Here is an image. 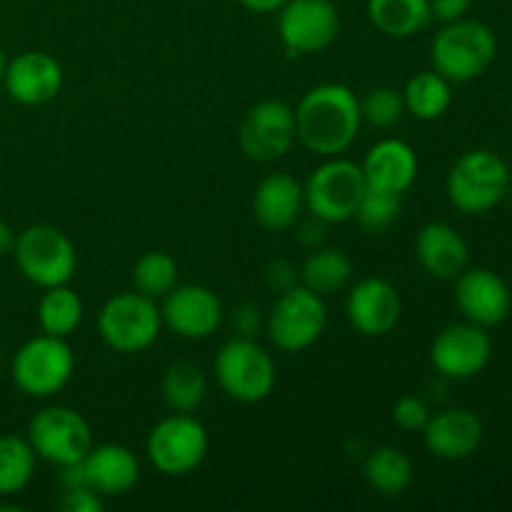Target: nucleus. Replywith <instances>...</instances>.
I'll return each mask as SVG.
<instances>
[{
  "label": "nucleus",
  "instance_id": "obj_12",
  "mask_svg": "<svg viewBox=\"0 0 512 512\" xmlns=\"http://www.w3.org/2000/svg\"><path fill=\"white\" fill-rule=\"evenodd\" d=\"M278 35L290 55L330 48L340 35V13L333 0H288L278 10Z\"/></svg>",
  "mask_w": 512,
  "mask_h": 512
},
{
  "label": "nucleus",
  "instance_id": "obj_29",
  "mask_svg": "<svg viewBox=\"0 0 512 512\" xmlns=\"http://www.w3.org/2000/svg\"><path fill=\"white\" fill-rule=\"evenodd\" d=\"M300 280L305 288L325 298L343 290L353 280V260L338 248H318L300 268Z\"/></svg>",
  "mask_w": 512,
  "mask_h": 512
},
{
  "label": "nucleus",
  "instance_id": "obj_34",
  "mask_svg": "<svg viewBox=\"0 0 512 512\" xmlns=\"http://www.w3.org/2000/svg\"><path fill=\"white\" fill-rule=\"evenodd\" d=\"M430 408L423 398L418 395H403L398 403L393 405V420L398 428L408 430V433H423V428L430 420Z\"/></svg>",
  "mask_w": 512,
  "mask_h": 512
},
{
  "label": "nucleus",
  "instance_id": "obj_28",
  "mask_svg": "<svg viewBox=\"0 0 512 512\" xmlns=\"http://www.w3.org/2000/svg\"><path fill=\"white\" fill-rule=\"evenodd\" d=\"M160 393L173 413H195L208 393V380L198 365L190 360H178L165 368Z\"/></svg>",
  "mask_w": 512,
  "mask_h": 512
},
{
  "label": "nucleus",
  "instance_id": "obj_33",
  "mask_svg": "<svg viewBox=\"0 0 512 512\" xmlns=\"http://www.w3.org/2000/svg\"><path fill=\"white\" fill-rule=\"evenodd\" d=\"M360 115H363V123L375 125V128H393L405 115L403 93L390 85H378V88L368 90L365 98L360 100Z\"/></svg>",
  "mask_w": 512,
  "mask_h": 512
},
{
  "label": "nucleus",
  "instance_id": "obj_11",
  "mask_svg": "<svg viewBox=\"0 0 512 512\" xmlns=\"http://www.w3.org/2000/svg\"><path fill=\"white\" fill-rule=\"evenodd\" d=\"M75 355L68 340L35 335L18 348L13 358V383L30 398H50L70 383Z\"/></svg>",
  "mask_w": 512,
  "mask_h": 512
},
{
  "label": "nucleus",
  "instance_id": "obj_32",
  "mask_svg": "<svg viewBox=\"0 0 512 512\" xmlns=\"http://www.w3.org/2000/svg\"><path fill=\"white\" fill-rule=\"evenodd\" d=\"M400 208H403V195L365 188L355 218H358L360 228H365L368 233H383L398 220Z\"/></svg>",
  "mask_w": 512,
  "mask_h": 512
},
{
  "label": "nucleus",
  "instance_id": "obj_22",
  "mask_svg": "<svg viewBox=\"0 0 512 512\" xmlns=\"http://www.w3.org/2000/svg\"><path fill=\"white\" fill-rule=\"evenodd\" d=\"M360 168L368 188L403 195L418 178V153L405 140L385 138L368 150Z\"/></svg>",
  "mask_w": 512,
  "mask_h": 512
},
{
  "label": "nucleus",
  "instance_id": "obj_41",
  "mask_svg": "<svg viewBox=\"0 0 512 512\" xmlns=\"http://www.w3.org/2000/svg\"><path fill=\"white\" fill-rule=\"evenodd\" d=\"M5 68H8V60H5V53H3V48H0V80H3V75H5Z\"/></svg>",
  "mask_w": 512,
  "mask_h": 512
},
{
  "label": "nucleus",
  "instance_id": "obj_6",
  "mask_svg": "<svg viewBox=\"0 0 512 512\" xmlns=\"http://www.w3.org/2000/svg\"><path fill=\"white\" fill-rule=\"evenodd\" d=\"M210 438L205 425L190 413H173L153 425L145 440L150 465L165 478L195 473L208 455Z\"/></svg>",
  "mask_w": 512,
  "mask_h": 512
},
{
  "label": "nucleus",
  "instance_id": "obj_30",
  "mask_svg": "<svg viewBox=\"0 0 512 512\" xmlns=\"http://www.w3.org/2000/svg\"><path fill=\"white\" fill-rule=\"evenodd\" d=\"M35 450L28 438L0 435V495H18L35 475Z\"/></svg>",
  "mask_w": 512,
  "mask_h": 512
},
{
  "label": "nucleus",
  "instance_id": "obj_24",
  "mask_svg": "<svg viewBox=\"0 0 512 512\" xmlns=\"http://www.w3.org/2000/svg\"><path fill=\"white\" fill-rule=\"evenodd\" d=\"M363 475L375 493L395 498L410 488L415 478V465L410 455L395 445H380V448L370 450L365 458Z\"/></svg>",
  "mask_w": 512,
  "mask_h": 512
},
{
  "label": "nucleus",
  "instance_id": "obj_9",
  "mask_svg": "<svg viewBox=\"0 0 512 512\" xmlns=\"http://www.w3.org/2000/svg\"><path fill=\"white\" fill-rule=\"evenodd\" d=\"M328 323L323 295L313 293L305 285L285 290L265 318V333L270 343L283 353H303L315 345Z\"/></svg>",
  "mask_w": 512,
  "mask_h": 512
},
{
  "label": "nucleus",
  "instance_id": "obj_25",
  "mask_svg": "<svg viewBox=\"0 0 512 512\" xmlns=\"http://www.w3.org/2000/svg\"><path fill=\"white\" fill-rule=\"evenodd\" d=\"M368 18L388 38H413L428 28V0H368Z\"/></svg>",
  "mask_w": 512,
  "mask_h": 512
},
{
  "label": "nucleus",
  "instance_id": "obj_31",
  "mask_svg": "<svg viewBox=\"0 0 512 512\" xmlns=\"http://www.w3.org/2000/svg\"><path fill=\"white\" fill-rule=\"evenodd\" d=\"M178 263L165 250H150L135 263L133 288L153 300H163L178 285Z\"/></svg>",
  "mask_w": 512,
  "mask_h": 512
},
{
  "label": "nucleus",
  "instance_id": "obj_1",
  "mask_svg": "<svg viewBox=\"0 0 512 512\" xmlns=\"http://www.w3.org/2000/svg\"><path fill=\"white\" fill-rule=\"evenodd\" d=\"M360 125V98L343 83L315 85L295 108L298 140L320 158L343 155L358 138Z\"/></svg>",
  "mask_w": 512,
  "mask_h": 512
},
{
  "label": "nucleus",
  "instance_id": "obj_23",
  "mask_svg": "<svg viewBox=\"0 0 512 512\" xmlns=\"http://www.w3.org/2000/svg\"><path fill=\"white\" fill-rule=\"evenodd\" d=\"M305 208L303 183L288 173H270L253 193V215L265 230H285L298 223Z\"/></svg>",
  "mask_w": 512,
  "mask_h": 512
},
{
  "label": "nucleus",
  "instance_id": "obj_13",
  "mask_svg": "<svg viewBox=\"0 0 512 512\" xmlns=\"http://www.w3.org/2000/svg\"><path fill=\"white\" fill-rule=\"evenodd\" d=\"M238 140L240 150L255 163H273L285 158L298 140L295 110L283 100H260L245 113Z\"/></svg>",
  "mask_w": 512,
  "mask_h": 512
},
{
  "label": "nucleus",
  "instance_id": "obj_21",
  "mask_svg": "<svg viewBox=\"0 0 512 512\" xmlns=\"http://www.w3.org/2000/svg\"><path fill=\"white\" fill-rule=\"evenodd\" d=\"M415 258L420 268L435 280H455L470 265V248L453 225L433 220L420 228Z\"/></svg>",
  "mask_w": 512,
  "mask_h": 512
},
{
  "label": "nucleus",
  "instance_id": "obj_14",
  "mask_svg": "<svg viewBox=\"0 0 512 512\" xmlns=\"http://www.w3.org/2000/svg\"><path fill=\"white\" fill-rule=\"evenodd\" d=\"M493 358V340L485 328L470 323H453L440 330L430 345V363L450 380H470L483 373Z\"/></svg>",
  "mask_w": 512,
  "mask_h": 512
},
{
  "label": "nucleus",
  "instance_id": "obj_19",
  "mask_svg": "<svg viewBox=\"0 0 512 512\" xmlns=\"http://www.w3.org/2000/svg\"><path fill=\"white\" fill-rule=\"evenodd\" d=\"M80 473H83L85 485H90L95 493L103 498H120L138 485L140 460L125 445H93L88 455L80 460Z\"/></svg>",
  "mask_w": 512,
  "mask_h": 512
},
{
  "label": "nucleus",
  "instance_id": "obj_7",
  "mask_svg": "<svg viewBox=\"0 0 512 512\" xmlns=\"http://www.w3.org/2000/svg\"><path fill=\"white\" fill-rule=\"evenodd\" d=\"M365 175L358 163L348 158H325L323 165L310 173L305 190V208L313 213L315 220L325 225L345 223L355 218L360 200L365 193Z\"/></svg>",
  "mask_w": 512,
  "mask_h": 512
},
{
  "label": "nucleus",
  "instance_id": "obj_16",
  "mask_svg": "<svg viewBox=\"0 0 512 512\" xmlns=\"http://www.w3.org/2000/svg\"><path fill=\"white\" fill-rule=\"evenodd\" d=\"M348 323L365 338H383L398 328L403 318V298L385 278H363L345 298Z\"/></svg>",
  "mask_w": 512,
  "mask_h": 512
},
{
  "label": "nucleus",
  "instance_id": "obj_4",
  "mask_svg": "<svg viewBox=\"0 0 512 512\" xmlns=\"http://www.w3.org/2000/svg\"><path fill=\"white\" fill-rule=\"evenodd\" d=\"M215 378L235 403H263L278 380L275 360L255 338H230L215 355Z\"/></svg>",
  "mask_w": 512,
  "mask_h": 512
},
{
  "label": "nucleus",
  "instance_id": "obj_20",
  "mask_svg": "<svg viewBox=\"0 0 512 512\" xmlns=\"http://www.w3.org/2000/svg\"><path fill=\"white\" fill-rule=\"evenodd\" d=\"M483 438V423L478 415L465 408H450L438 415H430L428 425L423 428L428 453L440 460H450V463L478 453Z\"/></svg>",
  "mask_w": 512,
  "mask_h": 512
},
{
  "label": "nucleus",
  "instance_id": "obj_35",
  "mask_svg": "<svg viewBox=\"0 0 512 512\" xmlns=\"http://www.w3.org/2000/svg\"><path fill=\"white\" fill-rule=\"evenodd\" d=\"M60 510L63 512H103V495L95 493L90 485H68L60 495Z\"/></svg>",
  "mask_w": 512,
  "mask_h": 512
},
{
  "label": "nucleus",
  "instance_id": "obj_2",
  "mask_svg": "<svg viewBox=\"0 0 512 512\" xmlns=\"http://www.w3.org/2000/svg\"><path fill=\"white\" fill-rule=\"evenodd\" d=\"M495 55L498 38L493 28L470 18L445 23L430 45L433 70H438L450 83H470L480 78L493 65Z\"/></svg>",
  "mask_w": 512,
  "mask_h": 512
},
{
  "label": "nucleus",
  "instance_id": "obj_15",
  "mask_svg": "<svg viewBox=\"0 0 512 512\" xmlns=\"http://www.w3.org/2000/svg\"><path fill=\"white\" fill-rule=\"evenodd\" d=\"M160 318L178 338L205 340L223 323V303L205 285H175L160 303Z\"/></svg>",
  "mask_w": 512,
  "mask_h": 512
},
{
  "label": "nucleus",
  "instance_id": "obj_36",
  "mask_svg": "<svg viewBox=\"0 0 512 512\" xmlns=\"http://www.w3.org/2000/svg\"><path fill=\"white\" fill-rule=\"evenodd\" d=\"M233 328L235 335H240V338H255V333H258L260 328H265V318L260 315L258 305H238V310L233 313Z\"/></svg>",
  "mask_w": 512,
  "mask_h": 512
},
{
  "label": "nucleus",
  "instance_id": "obj_8",
  "mask_svg": "<svg viewBox=\"0 0 512 512\" xmlns=\"http://www.w3.org/2000/svg\"><path fill=\"white\" fill-rule=\"evenodd\" d=\"M15 263L38 288H55L73 280L78 253L68 235L55 225H30L15 238Z\"/></svg>",
  "mask_w": 512,
  "mask_h": 512
},
{
  "label": "nucleus",
  "instance_id": "obj_39",
  "mask_svg": "<svg viewBox=\"0 0 512 512\" xmlns=\"http://www.w3.org/2000/svg\"><path fill=\"white\" fill-rule=\"evenodd\" d=\"M240 5H243L245 10H250V13H278L280 8H283L288 0H238Z\"/></svg>",
  "mask_w": 512,
  "mask_h": 512
},
{
  "label": "nucleus",
  "instance_id": "obj_27",
  "mask_svg": "<svg viewBox=\"0 0 512 512\" xmlns=\"http://www.w3.org/2000/svg\"><path fill=\"white\" fill-rule=\"evenodd\" d=\"M83 315V300H80V295L73 288H68V283L45 288L43 298L38 303V323L45 335L68 340L80 328Z\"/></svg>",
  "mask_w": 512,
  "mask_h": 512
},
{
  "label": "nucleus",
  "instance_id": "obj_3",
  "mask_svg": "<svg viewBox=\"0 0 512 512\" xmlns=\"http://www.w3.org/2000/svg\"><path fill=\"white\" fill-rule=\"evenodd\" d=\"M445 190L460 213H488L510 193V168L493 150H468L450 168Z\"/></svg>",
  "mask_w": 512,
  "mask_h": 512
},
{
  "label": "nucleus",
  "instance_id": "obj_17",
  "mask_svg": "<svg viewBox=\"0 0 512 512\" xmlns=\"http://www.w3.org/2000/svg\"><path fill=\"white\" fill-rule=\"evenodd\" d=\"M455 303L465 320L480 328L505 323L512 310V293L503 278L490 268H465L455 278Z\"/></svg>",
  "mask_w": 512,
  "mask_h": 512
},
{
  "label": "nucleus",
  "instance_id": "obj_10",
  "mask_svg": "<svg viewBox=\"0 0 512 512\" xmlns=\"http://www.w3.org/2000/svg\"><path fill=\"white\" fill-rule=\"evenodd\" d=\"M28 443L40 460L55 468L78 465L95 445L88 420L65 405H50L33 415L28 425Z\"/></svg>",
  "mask_w": 512,
  "mask_h": 512
},
{
  "label": "nucleus",
  "instance_id": "obj_5",
  "mask_svg": "<svg viewBox=\"0 0 512 512\" xmlns=\"http://www.w3.org/2000/svg\"><path fill=\"white\" fill-rule=\"evenodd\" d=\"M163 330L158 300L128 290L105 300L98 315V333L110 350L135 355L148 350Z\"/></svg>",
  "mask_w": 512,
  "mask_h": 512
},
{
  "label": "nucleus",
  "instance_id": "obj_37",
  "mask_svg": "<svg viewBox=\"0 0 512 512\" xmlns=\"http://www.w3.org/2000/svg\"><path fill=\"white\" fill-rule=\"evenodd\" d=\"M265 283L280 295L298 285V270H295V265L288 263V260H273V263L265 268Z\"/></svg>",
  "mask_w": 512,
  "mask_h": 512
},
{
  "label": "nucleus",
  "instance_id": "obj_26",
  "mask_svg": "<svg viewBox=\"0 0 512 512\" xmlns=\"http://www.w3.org/2000/svg\"><path fill=\"white\" fill-rule=\"evenodd\" d=\"M405 113L418 120H438L448 113L453 103L450 80L443 78L438 70H420L405 83L403 90Z\"/></svg>",
  "mask_w": 512,
  "mask_h": 512
},
{
  "label": "nucleus",
  "instance_id": "obj_40",
  "mask_svg": "<svg viewBox=\"0 0 512 512\" xmlns=\"http://www.w3.org/2000/svg\"><path fill=\"white\" fill-rule=\"evenodd\" d=\"M15 238H18V235L13 233V228H10L5 220H0V258H5L8 253H13Z\"/></svg>",
  "mask_w": 512,
  "mask_h": 512
},
{
  "label": "nucleus",
  "instance_id": "obj_18",
  "mask_svg": "<svg viewBox=\"0 0 512 512\" xmlns=\"http://www.w3.org/2000/svg\"><path fill=\"white\" fill-rule=\"evenodd\" d=\"M5 90L20 105H45L63 88V68L43 50H25L15 55L3 75Z\"/></svg>",
  "mask_w": 512,
  "mask_h": 512
},
{
  "label": "nucleus",
  "instance_id": "obj_38",
  "mask_svg": "<svg viewBox=\"0 0 512 512\" xmlns=\"http://www.w3.org/2000/svg\"><path fill=\"white\" fill-rule=\"evenodd\" d=\"M430 3V15L433 20H440V23H453V20H460L468 15L473 0H428Z\"/></svg>",
  "mask_w": 512,
  "mask_h": 512
}]
</instances>
